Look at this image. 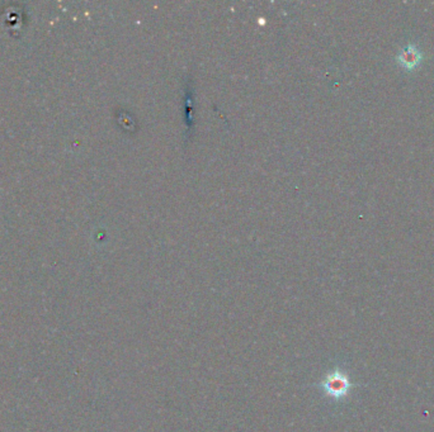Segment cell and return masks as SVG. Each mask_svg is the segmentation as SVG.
<instances>
[{"mask_svg":"<svg viewBox=\"0 0 434 432\" xmlns=\"http://www.w3.org/2000/svg\"><path fill=\"white\" fill-rule=\"evenodd\" d=\"M321 387L329 397L334 399H342L347 397L353 384L349 382L347 374L341 370H334L326 375L324 382L321 383Z\"/></svg>","mask_w":434,"mask_h":432,"instance_id":"cell-1","label":"cell"}]
</instances>
